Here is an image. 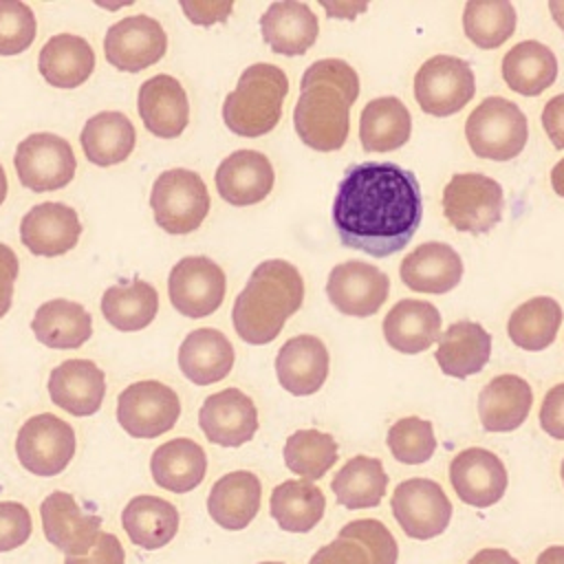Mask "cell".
Here are the masks:
<instances>
[{"mask_svg": "<svg viewBox=\"0 0 564 564\" xmlns=\"http://www.w3.org/2000/svg\"><path fill=\"white\" fill-rule=\"evenodd\" d=\"M330 216L344 247L388 258L401 251L421 225V185L397 163H355L337 185Z\"/></svg>", "mask_w": 564, "mask_h": 564, "instance_id": "1", "label": "cell"}, {"mask_svg": "<svg viewBox=\"0 0 564 564\" xmlns=\"http://www.w3.org/2000/svg\"><path fill=\"white\" fill-rule=\"evenodd\" d=\"M359 97L357 70L339 59L313 62L300 79L293 126L302 143L317 152L339 150L350 132V106Z\"/></svg>", "mask_w": 564, "mask_h": 564, "instance_id": "2", "label": "cell"}, {"mask_svg": "<svg viewBox=\"0 0 564 564\" xmlns=\"http://www.w3.org/2000/svg\"><path fill=\"white\" fill-rule=\"evenodd\" d=\"M302 302L304 280L300 271L280 258L264 260L251 271L245 289L234 300V330L247 344H269Z\"/></svg>", "mask_w": 564, "mask_h": 564, "instance_id": "3", "label": "cell"}, {"mask_svg": "<svg viewBox=\"0 0 564 564\" xmlns=\"http://www.w3.org/2000/svg\"><path fill=\"white\" fill-rule=\"evenodd\" d=\"M286 93L289 79L280 66L267 62L251 64L225 97L223 121L238 137H262L278 126Z\"/></svg>", "mask_w": 564, "mask_h": 564, "instance_id": "4", "label": "cell"}, {"mask_svg": "<svg viewBox=\"0 0 564 564\" xmlns=\"http://www.w3.org/2000/svg\"><path fill=\"white\" fill-rule=\"evenodd\" d=\"M465 139L478 159H516L529 141V123L518 104L505 97H485L465 121Z\"/></svg>", "mask_w": 564, "mask_h": 564, "instance_id": "5", "label": "cell"}, {"mask_svg": "<svg viewBox=\"0 0 564 564\" xmlns=\"http://www.w3.org/2000/svg\"><path fill=\"white\" fill-rule=\"evenodd\" d=\"M209 192L203 176L194 170L172 167L156 176L150 189V207L156 225L183 236L198 229L209 212Z\"/></svg>", "mask_w": 564, "mask_h": 564, "instance_id": "6", "label": "cell"}, {"mask_svg": "<svg viewBox=\"0 0 564 564\" xmlns=\"http://www.w3.org/2000/svg\"><path fill=\"white\" fill-rule=\"evenodd\" d=\"M443 214L447 223L467 234H487L505 209V194L498 181L478 172L454 174L443 187Z\"/></svg>", "mask_w": 564, "mask_h": 564, "instance_id": "7", "label": "cell"}, {"mask_svg": "<svg viewBox=\"0 0 564 564\" xmlns=\"http://www.w3.org/2000/svg\"><path fill=\"white\" fill-rule=\"evenodd\" d=\"M75 449V430L51 412L29 416L15 436V456L20 465L44 478L62 474L73 460Z\"/></svg>", "mask_w": 564, "mask_h": 564, "instance_id": "8", "label": "cell"}, {"mask_svg": "<svg viewBox=\"0 0 564 564\" xmlns=\"http://www.w3.org/2000/svg\"><path fill=\"white\" fill-rule=\"evenodd\" d=\"M474 93V70L456 55H432L414 75V99L432 117H449L463 110Z\"/></svg>", "mask_w": 564, "mask_h": 564, "instance_id": "9", "label": "cell"}, {"mask_svg": "<svg viewBox=\"0 0 564 564\" xmlns=\"http://www.w3.org/2000/svg\"><path fill=\"white\" fill-rule=\"evenodd\" d=\"M13 165L26 189L55 192L73 181L77 159L64 137L53 132H33L18 143Z\"/></svg>", "mask_w": 564, "mask_h": 564, "instance_id": "10", "label": "cell"}, {"mask_svg": "<svg viewBox=\"0 0 564 564\" xmlns=\"http://www.w3.org/2000/svg\"><path fill=\"white\" fill-rule=\"evenodd\" d=\"M178 416V394L154 379L130 383L117 397V423L132 438H156L170 432Z\"/></svg>", "mask_w": 564, "mask_h": 564, "instance_id": "11", "label": "cell"}, {"mask_svg": "<svg viewBox=\"0 0 564 564\" xmlns=\"http://www.w3.org/2000/svg\"><path fill=\"white\" fill-rule=\"evenodd\" d=\"M390 509L401 531L412 540H432L452 520V502L432 478L401 480L392 491Z\"/></svg>", "mask_w": 564, "mask_h": 564, "instance_id": "12", "label": "cell"}, {"mask_svg": "<svg viewBox=\"0 0 564 564\" xmlns=\"http://www.w3.org/2000/svg\"><path fill=\"white\" fill-rule=\"evenodd\" d=\"M172 306L192 319L216 313L227 293V278L220 264L205 256L181 258L167 278Z\"/></svg>", "mask_w": 564, "mask_h": 564, "instance_id": "13", "label": "cell"}, {"mask_svg": "<svg viewBox=\"0 0 564 564\" xmlns=\"http://www.w3.org/2000/svg\"><path fill=\"white\" fill-rule=\"evenodd\" d=\"M167 53V35L159 20L137 13L115 22L104 37V55L123 73H139Z\"/></svg>", "mask_w": 564, "mask_h": 564, "instance_id": "14", "label": "cell"}, {"mask_svg": "<svg viewBox=\"0 0 564 564\" xmlns=\"http://www.w3.org/2000/svg\"><path fill=\"white\" fill-rule=\"evenodd\" d=\"M40 518L44 538L66 557L88 555L101 533V518L84 511L68 491H51L40 502Z\"/></svg>", "mask_w": 564, "mask_h": 564, "instance_id": "15", "label": "cell"}, {"mask_svg": "<svg viewBox=\"0 0 564 564\" xmlns=\"http://www.w3.org/2000/svg\"><path fill=\"white\" fill-rule=\"evenodd\" d=\"M390 293L388 275L375 264L361 260H346L335 264L326 280V295L330 304L350 317L375 315Z\"/></svg>", "mask_w": 564, "mask_h": 564, "instance_id": "16", "label": "cell"}, {"mask_svg": "<svg viewBox=\"0 0 564 564\" xmlns=\"http://www.w3.org/2000/svg\"><path fill=\"white\" fill-rule=\"evenodd\" d=\"M449 482L458 500L487 509L496 505L509 485L505 463L485 447L460 449L449 463Z\"/></svg>", "mask_w": 564, "mask_h": 564, "instance_id": "17", "label": "cell"}, {"mask_svg": "<svg viewBox=\"0 0 564 564\" xmlns=\"http://www.w3.org/2000/svg\"><path fill=\"white\" fill-rule=\"evenodd\" d=\"M198 427L214 445L240 447L258 432V408L242 390L225 388L203 401Z\"/></svg>", "mask_w": 564, "mask_h": 564, "instance_id": "18", "label": "cell"}, {"mask_svg": "<svg viewBox=\"0 0 564 564\" xmlns=\"http://www.w3.org/2000/svg\"><path fill=\"white\" fill-rule=\"evenodd\" d=\"M79 236L82 223L77 212L57 200L33 205L20 220V240L33 256H64L77 245Z\"/></svg>", "mask_w": 564, "mask_h": 564, "instance_id": "19", "label": "cell"}, {"mask_svg": "<svg viewBox=\"0 0 564 564\" xmlns=\"http://www.w3.org/2000/svg\"><path fill=\"white\" fill-rule=\"evenodd\" d=\"M220 198L236 207L262 203L275 183V172L267 154L258 150H236L220 161L214 174Z\"/></svg>", "mask_w": 564, "mask_h": 564, "instance_id": "20", "label": "cell"}, {"mask_svg": "<svg viewBox=\"0 0 564 564\" xmlns=\"http://www.w3.org/2000/svg\"><path fill=\"white\" fill-rule=\"evenodd\" d=\"M137 110L145 130L159 139H176L189 123L187 93L167 73H159L139 86Z\"/></svg>", "mask_w": 564, "mask_h": 564, "instance_id": "21", "label": "cell"}, {"mask_svg": "<svg viewBox=\"0 0 564 564\" xmlns=\"http://www.w3.org/2000/svg\"><path fill=\"white\" fill-rule=\"evenodd\" d=\"M51 401L73 416L95 414L106 397V375L90 359H66L48 375Z\"/></svg>", "mask_w": 564, "mask_h": 564, "instance_id": "22", "label": "cell"}, {"mask_svg": "<svg viewBox=\"0 0 564 564\" xmlns=\"http://www.w3.org/2000/svg\"><path fill=\"white\" fill-rule=\"evenodd\" d=\"M328 350L315 335H295L275 355L278 381L295 397L315 394L328 377Z\"/></svg>", "mask_w": 564, "mask_h": 564, "instance_id": "23", "label": "cell"}, {"mask_svg": "<svg viewBox=\"0 0 564 564\" xmlns=\"http://www.w3.org/2000/svg\"><path fill=\"white\" fill-rule=\"evenodd\" d=\"M260 500V478L249 469H236L220 476L212 485L207 496V513L218 527L227 531H242L256 520Z\"/></svg>", "mask_w": 564, "mask_h": 564, "instance_id": "24", "label": "cell"}, {"mask_svg": "<svg viewBox=\"0 0 564 564\" xmlns=\"http://www.w3.org/2000/svg\"><path fill=\"white\" fill-rule=\"evenodd\" d=\"M403 284L416 293H447L463 278V260L447 242H423L399 267Z\"/></svg>", "mask_w": 564, "mask_h": 564, "instance_id": "25", "label": "cell"}, {"mask_svg": "<svg viewBox=\"0 0 564 564\" xmlns=\"http://www.w3.org/2000/svg\"><path fill=\"white\" fill-rule=\"evenodd\" d=\"M262 40L278 55H304L319 35V22L306 2H273L260 18Z\"/></svg>", "mask_w": 564, "mask_h": 564, "instance_id": "26", "label": "cell"}, {"mask_svg": "<svg viewBox=\"0 0 564 564\" xmlns=\"http://www.w3.org/2000/svg\"><path fill=\"white\" fill-rule=\"evenodd\" d=\"M533 405V390L518 375H498L478 394V419L487 432L518 430Z\"/></svg>", "mask_w": 564, "mask_h": 564, "instance_id": "27", "label": "cell"}, {"mask_svg": "<svg viewBox=\"0 0 564 564\" xmlns=\"http://www.w3.org/2000/svg\"><path fill=\"white\" fill-rule=\"evenodd\" d=\"M383 337L397 352H423L441 339V313L425 300H399L383 317Z\"/></svg>", "mask_w": 564, "mask_h": 564, "instance_id": "28", "label": "cell"}, {"mask_svg": "<svg viewBox=\"0 0 564 564\" xmlns=\"http://www.w3.org/2000/svg\"><path fill=\"white\" fill-rule=\"evenodd\" d=\"M236 352L218 328H196L178 346V368L196 386L218 383L234 368Z\"/></svg>", "mask_w": 564, "mask_h": 564, "instance_id": "29", "label": "cell"}, {"mask_svg": "<svg viewBox=\"0 0 564 564\" xmlns=\"http://www.w3.org/2000/svg\"><path fill=\"white\" fill-rule=\"evenodd\" d=\"M178 509L161 496H134L121 511V527L130 542L145 551L167 546L178 533Z\"/></svg>", "mask_w": 564, "mask_h": 564, "instance_id": "30", "label": "cell"}, {"mask_svg": "<svg viewBox=\"0 0 564 564\" xmlns=\"http://www.w3.org/2000/svg\"><path fill=\"white\" fill-rule=\"evenodd\" d=\"M40 75L55 88H77L95 70V53L86 37L57 33L37 53Z\"/></svg>", "mask_w": 564, "mask_h": 564, "instance_id": "31", "label": "cell"}, {"mask_svg": "<svg viewBox=\"0 0 564 564\" xmlns=\"http://www.w3.org/2000/svg\"><path fill=\"white\" fill-rule=\"evenodd\" d=\"M152 480L172 494L196 489L207 474L205 449L192 438H172L161 443L150 456Z\"/></svg>", "mask_w": 564, "mask_h": 564, "instance_id": "32", "label": "cell"}, {"mask_svg": "<svg viewBox=\"0 0 564 564\" xmlns=\"http://www.w3.org/2000/svg\"><path fill=\"white\" fill-rule=\"evenodd\" d=\"M491 355V335L471 319L454 322L438 339L434 352L438 368L447 377L465 379L485 368Z\"/></svg>", "mask_w": 564, "mask_h": 564, "instance_id": "33", "label": "cell"}, {"mask_svg": "<svg viewBox=\"0 0 564 564\" xmlns=\"http://www.w3.org/2000/svg\"><path fill=\"white\" fill-rule=\"evenodd\" d=\"M31 330L35 339L48 348L73 350L90 339L93 317L79 302L55 297L37 306Z\"/></svg>", "mask_w": 564, "mask_h": 564, "instance_id": "34", "label": "cell"}, {"mask_svg": "<svg viewBox=\"0 0 564 564\" xmlns=\"http://www.w3.org/2000/svg\"><path fill=\"white\" fill-rule=\"evenodd\" d=\"M79 141L90 163L110 167L132 154L137 145V130L123 112L101 110L84 123Z\"/></svg>", "mask_w": 564, "mask_h": 564, "instance_id": "35", "label": "cell"}, {"mask_svg": "<svg viewBox=\"0 0 564 564\" xmlns=\"http://www.w3.org/2000/svg\"><path fill=\"white\" fill-rule=\"evenodd\" d=\"M412 115L399 97L370 99L359 115V141L366 152H392L408 143Z\"/></svg>", "mask_w": 564, "mask_h": 564, "instance_id": "36", "label": "cell"}, {"mask_svg": "<svg viewBox=\"0 0 564 564\" xmlns=\"http://www.w3.org/2000/svg\"><path fill=\"white\" fill-rule=\"evenodd\" d=\"M555 77L557 57L546 44L538 40L518 42L502 57L505 84L524 97L542 95L555 82Z\"/></svg>", "mask_w": 564, "mask_h": 564, "instance_id": "37", "label": "cell"}, {"mask_svg": "<svg viewBox=\"0 0 564 564\" xmlns=\"http://www.w3.org/2000/svg\"><path fill=\"white\" fill-rule=\"evenodd\" d=\"M269 511L282 531L308 533L324 518L326 498L324 491L311 480H284L273 487Z\"/></svg>", "mask_w": 564, "mask_h": 564, "instance_id": "38", "label": "cell"}, {"mask_svg": "<svg viewBox=\"0 0 564 564\" xmlns=\"http://www.w3.org/2000/svg\"><path fill=\"white\" fill-rule=\"evenodd\" d=\"M337 502L346 509L377 507L388 489V474L383 463L375 456H352L337 469L330 480Z\"/></svg>", "mask_w": 564, "mask_h": 564, "instance_id": "39", "label": "cell"}, {"mask_svg": "<svg viewBox=\"0 0 564 564\" xmlns=\"http://www.w3.org/2000/svg\"><path fill=\"white\" fill-rule=\"evenodd\" d=\"M159 313V293L145 280L108 286L101 295V315L123 333L143 330Z\"/></svg>", "mask_w": 564, "mask_h": 564, "instance_id": "40", "label": "cell"}, {"mask_svg": "<svg viewBox=\"0 0 564 564\" xmlns=\"http://www.w3.org/2000/svg\"><path fill=\"white\" fill-rule=\"evenodd\" d=\"M560 326L562 308L557 300L549 295H538L511 311L507 319V335L518 348L535 352L544 350L555 341Z\"/></svg>", "mask_w": 564, "mask_h": 564, "instance_id": "41", "label": "cell"}, {"mask_svg": "<svg viewBox=\"0 0 564 564\" xmlns=\"http://www.w3.org/2000/svg\"><path fill=\"white\" fill-rule=\"evenodd\" d=\"M284 465L304 480H319L337 463V441L322 430L293 432L282 449Z\"/></svg>", "mask_w": 564, "mask_h": 564, "instance_id": "42", "label": "cell"}, {"mask_svg": "<svg viewBox=\"0 0 564 564\" xmlns=\"http://www.w3.org/2000/svg\"><path fill=\"white\" fill-rule=\"evenodd\" d=\"M463 31L478 48H498L516 31V9L507 0H469L463 11Z\"/></svg>", "mask_w": 564, "mask_h": 564, "instance_id": "43", "label": "cell"}, {"mask_svg": "<svg viewBox=\"0 0 564 564\" xmlns=\"http://www.w3.org/2000/svg\"><path fill=\"white\" fill-rule=\"evenodd\" d=\"M390 454L403 465H421L436 452V436L430 421L421 416H403L394 421L386 436Z\"/></svg>", "mask_w": 564, "mask_h": 564, "instance_id": "44", "label": "cell"}, {"mask_svg": "<svg viewBox=\"0 0 564 564\" xmlns=\"http://www.w3.org/2000/svg\"><path fill=\"white\" fill-rule=\"evenodd\" d=\"M37 22L26 2L0 0V55H18L35 40Z\"/></svg>", "mask_w": 564, "mask_h": 564, "instance_id": "45", "label": "cell"}, {"mask_svg": "<svg viewBox=\"0 0 564 564\" xmlns=\"http://www.w3.org/2000/svg\"><path fill=\"white\" fill-rule=\"evenodd\" d=\"M337 535L359 542L368 551L372 564H397V557H399L397 540L381 520H375V518L352 520L344 524Z\"/></svg>", "mask_w": 564, "mask_h": 564, "instance_id": "46", "label": "cell"}, {"mask_svg": "<svg viewBox=\"0 0 564 564\" xmlns=\"http://www.w3.org/2000/svg\"><path fill=\"white\" fill-rule=\"evenodd\" d=\"M33 533L29 509L15 500L0 502V553L22 546Z\"/></svg>", "mask_w": 564, "mask_h": 564, "instance_id": "47", "label": "cell"}, {"mask_svg": "<svg viewBox=\"0 0 564 564\" xmlns=\"http://www.w3.org/2000/svg\"><path fill=\"white\" fill-rule=\"evenodd\" d=\"M308 564H372V560L359 542L337 535L333 542L319 546Z\"/></svg>", "mask_w": 564, "mask_h": 564, "instance_id": "48", "label": "cell"}, {"mask_svg": "<svg viewBox=\"0 0 564 564\" xmlns=\"http://www.w3.org/2000/svg\"><path fill=\"white\" fill-rule=\"evenodd\" d=\"M540 427L557 438L564 441V381L549 388L540 405Z\"/></svg>", "mask_w": 564, "mask_h": 564, "instance_id": "49", "label": "cell"}, {"mask_svg": "<svg viewBox=\"0 0 564 564\" xmlns=\"http://www.w3.org/2000/svg\"><path fill=\"white\" fill-rule=\"evenodd\" d=\"M178 4L185 18L198 26H212L216 22H225L234 11V2H218V0H181Z\"/></svg>", "mask_w": 564, "mask_h": 564, "instance_id": "50", "label": "cell"}, {"mask_svg": "<svg viewBox=\"0 0 564 564\" xmlns=\"http://www.w3.org/2000/svg\"><path fill=\"white\" fill-rule=\"evenodd\" d=\"M64 564H126V551L117 535L101 531L88 555L64 557Z\"/></svg>", "mask_w": 564, "mask_h": 564, "instance_id": "51", "label": "cell"}, {"mask_svg": "<svg viewBox=\"0 0 564 564\" xmlns=\"http://www.w3.org/2000/svg\"><path fill=\"white\" fill-rule=\"evenodd\" d=\"M18 256L11 247L0 242V319L9 313L13 300V282L18 278Z\"/></svg>", "mask_w": 564, "mask_h": 564, "instance_id": "52", "label": "cell"}, {"mask_svg": "<svg viewBox=\"0 0 564 564\" xmlns=\"http://www.w3.org/2000/svg\"><path fill=\"white\" fill-rule=\"evenodd\" d=\"M542 128L557 150H564V93L551 97L542 108Z\"/></svg>", "mask_w": 564, "mask_h": 564, "instance_id": "53", "label": "cell"}, {"mask_svg": "<svg viewBox=\"0 0 564 564\" xmlns=\"http://www.w3.org/2000/svg\"><path fill=\"white\" fill-rule=\"evenodd\" d=\"M467 564H520L507 549H480Z\"/></svg>", "mask_w": 564, "mask_h": 564, "instance_id": "54", "label": "cell"}, {"mask_svg": "<svg viewBox=\"0 0 564 564\" xmlns=\"http://www.w3.org/2000/svg\"><path fill=\"white\" fill-rule=\"evenodd\" d=\"M322 7L335 18H348V20H352L359 11L366 9V4H330V2H322Z\"/></svg>", "mask_w": 564, "mask_h": 564, "instance_id": "55", "label": "cell"}, {"mask_svg": "<svg viewBox=\"0 0 564 564\" xmlns=\"http://www.w3.org/2000/svg\"><path fill=\"white\" fill-rule=\"evenodd\" d=\"M535 564H564V546H562V544L546 546V549L535 557Z\"/></svg>", "mask_w": 564, "mask_h": 564, "instance_id": "56", "label": "cell"}, {"mask_svg": "<svg viewBox=\"0 0 564 564\" xmlns=\"http://www.w3.org/2000/svg\"><path fill=\"white\" fill-rule=\"evenodd\" d=\"M551 187L555 189V194L564 196V159L557 161L551 170Z\"/></svg>", "mask_w": 564, "mask_h": 564, "instance_id": "57", "label": "cell"}, {"mask_svg": "<svg viewBox=\"0 0 564 564\" xmlns=\"http://www.w3.org/2000/svg\"><path fill=\"white\" fill-rule=\"evenodd\" d=\"M549 11H551L555 24L564 31V0H551L549 2Z\"/></svg>", "mask_w": 564, "mask_h": 564, "instance_id": "58", "label": "cell"}, {"mask_svg": "<svg viewBox=\"0 0 564 564\" xmlns=\"http://www.w3.org/2000/svg\"><path fill=\"white\" fill-rule=\"evenodd\" d=\"M7 192H9V185H7V174H4V167L0 165V205L4 203L7 198Z\"/></svg>", "mask_w": 564, "mask_h": 564, "instance_id": "59", "label": "cell"}, {"mask_svg": "<svg viewBox=\"0 0 564 564\" xmlns=\"http://www.w3.org/2000/svg\"><path fill=\"white\" fill-rule=\"evenodd\" d=\"M560 478H562V485H564V458H562V465H560Z\"/></svg>", "mask_w": 564, "mask_h": 564, "instance_id": "60", "label": "cell"}, {"mask_svg": "<svg viewBox=\"0 0 564 564\" xmlns=\"http://www.w3.org/2000/svg\"><path fill=\"white\" fill-rule=\"evenodd\" d=\"M258 564H284V562H258Z\"/></svg>", "mask_w": 564, "mask_h": 564, "instance_id": "61", "label": "cell"}]
</instances>
